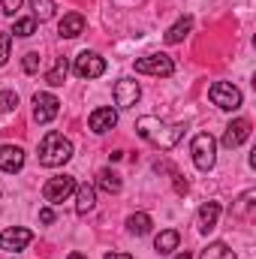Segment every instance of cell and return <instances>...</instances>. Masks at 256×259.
Returning a JSON list of instances; mask_svg holds the SVG:
<instances>
[{
  "mask_svg": "<svg viewBox=\"0 0 256 259\" xmlns=\"http://www.w3.org/2000/svg\"><path fill=\"white\" fill-rule=\"evenodd\" d=\"M72 190H75V178H72V175H58V178H52V181L42 187V199L52 202V205H61V202L69 199Z\"/></svg>",
  "mask_w": 256,
  "mask_h": 259,
  "instance_id": "6",
  "label": "cell"
},
{
  "mask_svg": "<svg viewBox=\"0 0 256 259\" xmlns=\"http://www.w3.org/2000/svg\"><path fill=\"white\" fill-rule=\"evenodd\" d=\"M115 124H118V112H115V109H109V106L94 109V112H91V118H88V127L94 130L97 136H103V133L115 130Z\"/></svg>",
  "mask_w": 256,
  "mask_h": 259,
  "instance_id": "10",
  "label": "cell"
},
{
  "mask_svg": "<svg viewBox=\"0 0 256 259\" xmlns=\"http://www.w3.org/2000/svg\"><path fill=\"white\" fill-rule=\"evenodd\" d=\"M30 3H33V18L49 21V18L55 15V3H52V0H30Z\"/></svg>",
  "mask_w": 256,
  "mask_h": 259,
  "instance_id": "23",
  "label": "cell"
},
{
  "mask_svg": "<svg viewBox=\"0 0 256 259\" xmlns=\"http://www.w3.org/2000/svg\"><path fill=\"white\" fill-rule=\"evenodd\" d=\"M253 199H256V193H253V190H247V193L238 199V205H235V211H232V214H235V217H241V214H244V211L253 205Z\"/></svg>",
  "mask_w": 256,
  "mask_h": 259,
  "instance_id": "26",
  "label": "cell"
},
{
  "mask_svg": "<svg viewBox=\"0 0 256 259\" xmlns=\"http://www.w3.org/2000/svg\"><path fill=\"white\" fill-rule=\"evenodd\" d=\"M151 226H154V220H151L145 211L130 214V220H127V229L133 232V235H148V232H151Z\"/></svg>",
  "mask_w": 256,
  "mask_h": 259,
  "instance_id": "20",
  "label": "cell"
},
{
  "mask_svg": "<svg viewBox=\"0 0 256 259\" xmlns=\"http://www.w3.org/2000/svg\"><path fill=\"white\" fill-rule=\"evenodd\" d=\"M30 241H33V232H30V229H24V226L3 229V232H0V250H9V253H18V250H24Z\"/></svg>",
  "mask_w": 256,
  "mask_h": 259,
  "instance_id": "8",
  "label": "cell"
},
{
  "mask_svg": "<svg viewBox=\"0 0 256 259\" xmlns=\"http://www.w3.org/2000/svg\"><path fill=\"white\" fill-rule=\"evenodd\" d=\"M24 166V151L18 145H0V169L3 172H18Z\"/></svg>",
  "mask_w": 256,
  "mask_h": 259,
  "instance_id": "13",
  "label": "cell"
},
{
  "mask_svg": "<svg viewBox=\"0 0 256 259\" xmlns=\"http://www.w3.org/2000/svg\"><path fill=\"white\" fill-rule=\"evenodd\" d=\"M217 217H220V202H205L202 208H199V232H211V229H217Z\"/></svg>",
  "mask_w": 256,
  "mask_h": 259,
  "instance_id": "14",
  "label": "cell"
},
{
  "mask_svg": "<svg viewBox=\"0 0 256 259\" xmlns=\"http://www.w3.org/2000/svg\"><path fill=\"white\" fill-rule=\"evenodd\" d=\"M66 69H69V64H66V58H58V64H55V69L46 75V81L52 84V88H61L66 81Z\"/></svg>",
  "mask_w": 256,
  "mask_h": 259,
  "instance_id": "22",
  "label": "cell"
},
{
  "mask_svg": "<svg viewBox=\"0 0 256 259\" xmlns=\"http://www.w3.org/2000/svg\"><path fill=\"white\" fill-rule=\"evenodd\" d=\"M136 72H145V75H163V78H169V75L175 72V64H172V58H169V55H145V58H139V61H136Z\"/></svg>",
  "mask_w": 256,
  "mask_h": 259,
  "instance_id": "5",
  "label": "cell"
},
{
  "mask_svg": "<svg viewBox=\"0 0 256 259\" xmlns=\"http://www.w3.org/2000/svg\"><path fill=\"white\" fill-rule=\"evenodd\" d=\"M106 259H133V256H130V253H109Z\"/></svg>",
  "mask_w": 256,
  "mask_h": 259,
  "instance_id": "32",
  "label": "cell"
},
{
  "mask_svg": "<svg viewBox=\"0 0 256 259\" xmlns=\"http://www.w3.org/2000/svg\"><path fill=\"white\" fill-rule=\"evenodd\" d=\"M97 184H100L106 193H121V187H124L121 175H118V172H112V169H100V175H97Z\"/></svg>",
  "mask_w": 256,
  "mask_h": 259,
  "instance_id": "17",
  "label": "cell"
},
{
  "mask_svg": "<svg viewBox=\"0 0 256 259\" xmlns=\"http://www.w3.org/2000/svg\"><path fill=\"white\" fill-rule=\"evenodd\" d=\"M0 109L3 112H15L18 109V94L15 91H0Z\"/></svg>",
  "mask_w": 256,
  "mask_h": 259,
  "instance_id": "25",
  "label": "cell"
},
{
  "mask_svg": "<svg viewBox=\"0 0 256 259\" xmlns=\"http://www.w3.org/2000/svg\"><path fill=\"white\" fill-rule=\"evenodd\" d=\"M199 259H235V253H232L223 241H214V244H208V247L202 250Z\"/></svg>",
  "mask_w": 256,
  "mask_h": 259,
  "instance_id": "21",
  "label": "cell"
},
{
  "mask_svg": "<svg viewBox=\"0 0 256 259\" xmlns=\"http://www.w3.org/2000/svg\"><path fill=\"white\" fill-rule=\"evenodd\" d=\"M190 27H193V18H190V15H184L181 21H175V24H172V27L166 30V42H169V46L181 42V39H184V36L190 33Z\"/></svg>",
  "mask_w": 256,
  "mask_h": 259,
  "instance_id": "19",
  "label": "cell"
},
{
  "mask_svg": "<svg viewBox=\"0 0 256 259\" xmlns=\"http://www.w3.org/2000/svg\"><path fill=\"white\" fill-rule=\"evenodd\" d=\"M72 157V142L66 139L64 133H46L42 142H39V163L55 169V166H64L66 160Z\"/></svg>",
  "mask_w": 256,
  "mask_h": 259,
  "instance_id": "2",
  "label": "cell"
},
{
  "mask_svg": "<svg viewBox=\"0 0 256 259\" xmlns=\"http://www.w3.org/2000/svg\"><path fill=\"white\" fill-rule=\"evenodd\" d=\"M58 112H61V100H58L55 94H36V97H33V118H36V124L55 121Z\"/></svg>",
  "mask_w": 256,
  "mask_h": 259,
  "instance_id": "7",
  "label": "cell"
},
{
  "mask_svg": "<svg viewBox=\"0 0 256 259\" xmlns=\"http://www.w3.org/2000/svg\"><path fill=\"white\" fill-rule=\"evenodd\" d=\"M94 205H97L94 187L91 184H75V211L78 214H88V211H94Z\"/></svg>",
  "mask_w": 256,
  "mask_h": 259,
  "instance_id": "16",
  "label": "cell"
},
{
  "mask_svg": "<svg viewBox=\"0 0 256 259\" xmlns=\"http://www.w3.org/2000/svg\"><path fill=\"white\" fill-rule=\"evenodd\" d=\"M103 72H106V61H103L100 55L81 52V55L75 58V75H78V78H100Z\"/></svg>",
  "mask_w": 256,
  "mask_h": 259,
  "instance_id": "9",
  "label": "cell"
},
{
  "mask_svg": "<svg viewBox=\"0 0 256 259\" xmlns=\"http://www.w3.org/2000/svg\"><path fill=\"white\" fill-rule=\"evenodd\" d=\"M172 178H175V190H178V196L187 193V181H184V175L181 172H172Z\"/></svg>",
  "mask_w": 256,
  "mask_h": 259,
  "instance_id": "30",
  "label": "cell"
},
{
  "mask_svg": "<svg viewBox=\"0 0 256 259\" xmlns=\"http://www.w3.org/2000/svg\"><path fill=\"white\" fill-rule=\"evenodd\" d=\"M178 241H181V232H178V229H166V232L157 235L154 247H157V253H172V250L178 247Z\"/></svg>",
  "mask_w": 256,
  "mask_h": 259,
  "instance_id": "18",
  "label": "cell"
},
{
  "mask_svg": "<svg viewBox=\"0 0 256 259\" xmlns=\"http://www.w3.org/2000/svg\"><path fill=\"white\" fill-rule=\"evenodd\" d=\"M9 46H12V33H0V66L9 61Z\"/></svg>",
  "mask_w": 256,
  "mask_h": 259,
  "instance_id": "27",
  "label": "cell"
},
{
  "mask_svg": "<svg viewBox=\"0 0 256 259\" xmlns=\"http://www.w3.org/2000/svg\"><path fill=\"white\" fill-rule=\"evenodd\" d=\"M250 139V121L247 118H238V121H232L226 133H223V145L226 148H238L241 142H247Z\"/></svg>",
  "mask_w": 256,
  "mask_h": 259,
  "instance_id": "11",
  "label": "cell"
},
{
  "mask_svg": "<svg viewBox=\"0 0 256 259\" xmlns=\"http://www.w3.org/2000/svg\"><path fill=\"white\" fill-rule=\"evenodd\" d=\"M39 61H42V58H39L36 52H27V55H24V72H30V75L39 72Z\"/></svg>",
  "mask_w": 256,
  "mask_h": 259,
  "instance_id": "28",
  "label": "cell"
},
{
  "mask_svg": "<svg viewBox=\"0 0 256 259\" xmlns=\"http://www.w3.org/2000/svg\"><path fill=\"white\" fill-rule=\"evenodd\" d=\"M139 84L133 81V78H121L118 84H115V103L121 106V109H130V106H136V100H139Z\"/></svg>",
  "mask_w": 256,
  "mask_h": 259,
  "instance_id": "12",
  "label": "cell"
},
{
  "mask_svg": "<svg viewBox=\"0 0 256 259\" xmlns=\"http://www.w3.org/2000/svg\"><path fill=\"white\" fill-rule=\"evenodd\" d=\"M0 3H3V12H6V15H15L24 0H0Z\"/></svg>",
  "mask_w": 256,
  "mask_h": 259,
  "instance_id": "29",
  "label": "cell"
},
{
  "mask_svg": "<svg viewBox=\"0 0 256 259\" xmlns=\"http://www.w3.org/2000/svg\"><path fill=\"white\" fill-rule=\"evenodd\" d=\"M39 220H42V223H55V211H52V208H42V211H39Z\"/></svg>",
  "mask_w": 256,
  "mask_h": 259,
  "instance_id": "31",
  "label": "cell"
},
{
  "mask_svg": "<svg viewBox=\"0 0 256 259\" xmlns=\"http://www.w3.org/2000/svg\"><path fill=\"white\" fill-rule=\"evenodd\" d=\"M208 97L217 109H226V112H235L241 109V91L232 84V81H214L208 88Z\"/></svg>",
  "mask_w": 256,
  "mask_h": 259,
  "instance_id": "4",
  "label": "cell"
},
{
  "mask_svg": "<svg viewBox=\"0 0 256 259\" xmlns=\"http://www.w3.org/2000/svg\"><path fill=\"white\" fill-rule=\"evenodd\" d=\"M136 130H139L142 139H148L151 145H157V148H163V151L175 148L178 139L184 136V124H163V121H157V118H139Z\"/></svg>",
  "mask_w": 256,
  "mask_h": 259,
  "instance_id": "1",
  "label": "cell"
},
{
  "mask_svg": "<svg viewBox=\"0 0 256 259\" xmlns=\"http://www.w3.org/2000/svg\"><path fill=\"white\" fill-rule=\"evenodd\" d=\"M81 30H84V15H81V12H69V15H64V18H61V24H58V33H61V36H66V39L78 36Z\"/></svg>",
  "mask_w": 256,
  "mask_h": 259,
  "instance_id": "15",
  "label": "cell"
},
{
  "mask_svg": "<svg viewBox=\"0 0 256 259\" xmlns=\"http://www.w3.org/2000/svg\"><path fill=\"white\" fill-rule=\"evenodd\" d=\"M66 259H84V256H81V253H69Z\"/></svg>",
  "mask_w": 256,
  "mask_h": 259,
  "instance_id": "34",
  "label": "cell"
},
{
  "mask_svg": "<svg viewBox=\"0 0 256 259\" xmlns=\"http://www.w3.org/2000/svg\"><path fill=\"white\" fill-rule=\"evenodd\" d=\"M15 36H33L36 33V18H18L15 27H12Z\"/></svg>",
  "mask_w": 256,
  "mask_h": 259,
  "instance_id": "24",
  "label": "cell"
},
{
  "mask_svg": "<svg viewBox=\"0 0 256 259\" xmlns=\"http://www.w3.org/2000/svg\"><path fill=\"white\" fill-rule=\"evenodd\" d=\"M190 151H193V163H196V169H202V172L214 169V163H217V142H214L211 133H199V136L193 139Z\"/></svg>",
  "mask_w": 256,
  "mask_h": 259,
  "instance_id": "3",
  "label": "cell"
},
{
  "mask_svg": "<svg viewBox=\"0 0 256 259\" xmlns=\"http://www.w3.org/2000/svg\"><path fill=\"white\" fill-rule=\"evenodd\" d=\"M175 259H190V253H187V250H184V253H178V256Z\"/></svg>",
  "mask_w": 256,
  "mask_h": 259,
  "instance_id": "33",
  "label": "cell"
}]
</instances>
